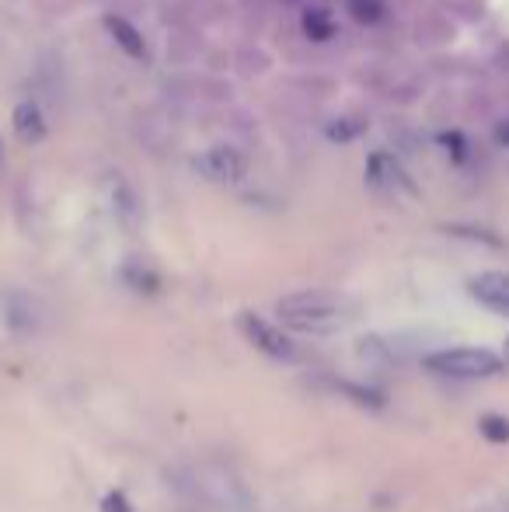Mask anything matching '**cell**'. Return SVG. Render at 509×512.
<instances>
[{
  "mask_svg": "<svg viewBox=\"0 0 509 512\" xmlns=\"http://www.w3.org/2000/svg\"><path fill=\"white\" fill-rule=\"evenodd\" d=\"M241 331H245V338L255 345V349H262L265 356L272 359H283V363H290V359H297V345L286 338L283 328H276L272 321H265V317L258 314H241Z\"/></svg>",
  "mask_w": 509,
  "mask_h": 512,
  "instance_id": "3",
  "label": "cell"
},
{
  "mask_svg": "<svg viewBox=\"0 0 509 512\" xmlns=\"http://www.w3.org/2000/svg\"><path fill=\"white\" fill-rule=\"evenodd\" d=\"M102 512H136L133 506H129V499L123 492H109L102 502Z\"/></svg>",
  "mask_w": 509,
  "mask_h": 512,
  "instance_id": "12",
  "label": "cell"
},
{
  "mask_svg": "<svg viewBox=\"0 0 509 512\" xmlns=\"http://www.w3.org/2000/svg\"><path fill=\"white\" fill-rule=\"evenodd\" d=\"M304 32L311 35L314 42H328L335 35V25H332V18H328L325 11H307V18H304Z\"/></svg>",
  "mask_w": 509,
  "mask_h": 512,
  "instance_id": "9",
  "label": "cell"
},
{
  "mask_svg": "<svg viewBox=\"0 0 509 512\" xmlns=\"http://www.w3.org/2000/svg\"><path fill=\"white\" fill-rule=\"evenodd\" d=\"M276 317L283 328H293L300 335H332V331H342L356 321V307L353 300L339 297V293L304 290L279 300Z\"/></svg>",
  "mask_w": 509,
  "mask_h": 512,
  "instance_id": "1",
  "label": "cell"
},
{
  "mask_svg": "<svg viewBox=\"0 0 509 512\" xmlns=\"http://www.w3.org/2000/svg\"><path fill=\"white\" fill-rule=\"evenodd\" d=\"M503 352H506V359H509V338H506V349Z\"/></svg>",
  "mask_w": 509,
  "mask_h": 512,
  "instance_id": "14",
  "label": "cell"
},
{
  "mask_svg": "<svg viewBox=\"0 0 509 512\" xmlns=\"http://www.w3.org/2000/svg\"><path fill=\"white\" fill-rule=\"evenodd\" d=\"M105 28H109V35L116 39V46L123 49L126 56H133V60H147V39L136 32L133 21H126L123 14H109V18H105Z\"/></svg>",
  "mask_w": 509,
  "mask_h": 512,
  "instance_id": "6",
  "label": "cell"
},
{
  "mask_svg": "<svg viewBox=\"0 0 509 512\" xmlns=\"http://www.w3.org/2000/svg\"><path fill=\"white\" fill-rule=\"evenodd\" d=\"M367 178H370V185H377V189H384V192H394L398 185H408L405 175H401V168L387 154H374V157H370Z\"/></svg>",
  "mask_w": 509,
  "mask_h": 512,
  "instance_id": "7",
  "label": "cell"
},
{
  "mask_svg": "<svg viewBox=\"0 0 509 512\" xmlns=\"http://www.w3.org/2000/svg\"><path fill=\"white\" fill-rule=\"evenodd\" d=\"M196 164L210 182H220V185H234V182H241V175H245V161H241V154L234 147L206 150V154L196 157Z\"/></svg>",
  "mask_w": 509,
  "mask_h": 512,
  "instance_id": "4",
  "label": "cell"
},
{
  "mask_svg": "<svg viewBox=\"0 0 509 512\" xmlns=\"http://www.w3.org/2000/svg\"><path fill=\"white\" fill-rule=\"evenodd\" d=\"M478 432H482L489 443H509V418L503 415H485L478 422Z\"/></svg>",
  "mask_w": 509,
  "mask_h": 512,
  "instance_id": "10",
  "label": "cell"
},
{
  "mask_svg": "<svg viewBox=\"0 0 509 512\" xmlns=\"http://www.w3.org/2000/svg\"><path fill=\"white\" fill-rule=\"evenodd\" d=\"M349 11H353L356 21H363V25H377V21L384 18L381 0H349Z\"/></svg>",
  "mask_w": 509,
  "mask_h": 512,
  "instance_id": "11",
  "label": "cell"
},
{
  "mask_svg": "<svg viewBox=\"0 0 509 512\" xmlns=\"http://www.w3.org/2000/svg\"><path fill=\"white\" fill-rule=\"evenodd\" d=\"M499 140L509 143V122H506V126H499Z\"/></svg>",
  "mask_w": 509,
  "mask_h": 512,
  "instance_id": "13",
  "label": "cell"
},
{
  "mask_svg": "<svg viewBox=\"0 0 509 512\" xmlns=\"http://www.w3.org/2000/svg\"><path fill=\"white\" fill-rule=\"evenodd\" d=\"M426 366L440 377H454V380H482L499 373L503 359L489 349H440L433 356H426Z\"/></svg>",
  "mask_w": 509,
  "mask_h": 512,
  "instance_id": "2",
  "label": "cell"
},
{
  "mask_svg": "<svg viewBox=\"0 0 509 512\" xmlns=\"http://www.w3.org/2000/svg\"><path fill=\"white\" fill-rule=\"evenodd\" d=\"M468 293L492 314L509 317V276L506 272H482L468 283Z\"/></svg>",
  "mask_w": 509,
  "mask_h": 512,
  "instance_id": "5",
  "label": "cell"
},
{
  "mask_svg": "<svg viewBox=\"0 0 509 512\" xmlns=\"http://www.w3.org/2000/svg\"><path fill=\"white\" fill-rule=\"evenodd\" d=\"M14 133L21 140H42L46 136V119H42V108L35 102H21L14 108Z\"/></svg>",
  "mask_w": 509,
  "mask_h": 512,
  "instance_id": "8",
  "label": "cell"
}]
</instances>
